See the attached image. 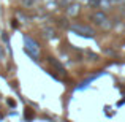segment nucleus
<instances>
[{"mask_svg":"<svg viewBox=\"0 0 125 122\" xmlns=\"http://www.w3.org/2000/svg\"><path fill=\"white\" fill-rule=\"evenodd\" d=\"M24 44H25L24 49H25V52H27L29 55H32L33 59L40 57V46H38V43L32 37H27V35H25L24 37Z\"/></svg>","mask_w":125,"mask_h":122,"instance_id":"nucleus-1","label":"nucleus"},{"mask_svg":"<svg viewBox=\"0 0 125 122\" xmlns=\"http://www.w3.org/2000/svg\"><path fill=\"white\" fill-rule=\"evenodd\" d=\"M92 19H94V22L98 27H101L103 30H109L111 29V22H109L106 13H104L103 10H101V11H95L94 14H92Z\"/></svg>","mask_w":125,"mask_h":122,"instance_id":"nucleus-2","label":"nucleus"},{"mask_svg":"<svg viewBox=\"0 0 125 122\" xmlns=\"http://www.w3.org/2000/svg\"><path fill=\"white\" fill-rule=\"evenodd\" d=\"M71 30L76 32V33H79V35H84V37H94V33H95L92 27L84 25V24H78V22L71 24Z\"/></svg>","mask_w":125,"mask_h":122,"instance_id":"nucleus-3","label":"nucleus"},{"mask_svg":"<svg viewBox=\"0 0 125 122\" xmlns=\"http://www.w3.org/2000/svg\"><path fill=\"white\" fill-rule=\"evenodd\" d=\"M81 6H79V2H74V3H68L67 8H65V11H67L68 16H76L78 13H79Z\"/></svg>","mask_w":125,"mask_h":122,"instance_id":"nucleus-4","label":"nucleus"},{"mask_svg":"<svg viewBox=\"0 0 125 122\" xmlns=\"http://www.w3.org/2000/svg\"><path fill=\"white\" fill-rule=\"evenodd\" d=\"M49 62H51V65H52V67H54L55 68V70H57L59 71V73H60V75H67V71H65V68H63V65H62L60 64V62H57V60H55V59H49Z\"/></svg>","mask_w":125,"mask_h":122,"instance_id":"nucleus-5","label":"nucleus"},{"mask_svg":"<svg viewBox=\"0 0 125 122\" xmlns=\"http://www.w3.org/2000/svg\"><path fill=\"white\" fill-rule=\"evenodd\" d=\"M43 33H44L46 38H54V33H55V32L52 30L51 27H48V29H43Z\"/></svg>","mask_w":125,"mask_h":122,"instance_id":"nucleus-6","label":"nucleus"},{"mask_svg":"<svg viewBox=\"0 0 125 122\" xmlns=\"http://www.w3.org/2000/svg\"><path fill=\"white\" fill-rule=\"evenodd\" d=\"M35 2H37V0H21L22 6H25V8H30V6H33Z\"/></svg>","mask_w":125,"mask_h":122,"instance_id":"nucleus-7","label":"nucleus"},{"mask_svg":"<svg viewBox=\"0 0 125 122\" xmlns=\"http://www.w3.org/2000/svg\"><path fill=\"white\" fill-rule=\"evenodd\" d=\"M76 2H83V3H89V0H76Z\"/></svg>","mask_w":125,"mask_h":122,"instance_id":"nucleus-8","label":"nucleus"},{"mask_svg":"<svg viewBox=\"0 0 125 122\" xmlns=\"http://www.w3.org/2000/svg\"><path fill=\"white\" fill-rule=\"evenodd\" d=\"M60 2H62V0H59V3H60Z\"/></svg>","mask_w":125,"mask_h":122,"instance_id":"nucleus-9","label":"nucleus"}]
</instances>
